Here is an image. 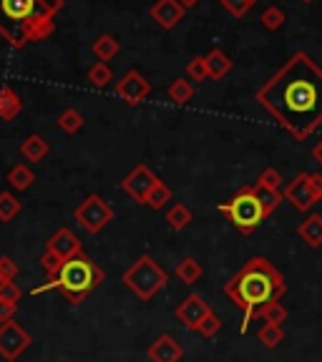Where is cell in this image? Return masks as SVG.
I'll return each mask as SVG.
<instances>
[{
  "label": "cell",
  "instance_id": "1",
  "mask_svg": "<svg viewBox=\"0 0 322 362\" xmlns=\"http://www.w3.org/2000/svg\"><path fill=\"white\" fill-rule=\"evenodd\" d=\"M257 103L294 141H305L322 126V68L310 53L294 51L277 74L257 88Z\"/></svg>",
  "mask_w": 322,
  "mask_h": 362
},
{
  "label": "cell",
  "instance_id": "2",
  "mask_svg": "<svg viewBox=\"0 0 322 362\" xmlns=\"http://www.w3.org/2000/svg\"><path fill=\"white\" fill-rule=\"evenodd\" d=\"M287 292L282 272L265 257H252L232 279L224 282V294L234 307L244 312L242 332L249 329V322L255 320V310H260L267 302L282 300Z\"/></svg>",
  "mask_w": 322,
  "mask_h": 362
},
{
  "label": "cell",
  "instance_id": "3",
  "mask_svg": "<svg viewBox=\"0 0 322 362\" xmlns=\"http://www.w3.org/2000/svg\"><path fill=\"white\" fill-rule=\"evenodd\" d=\"M63 0H0V35L21 51L56 30Z\"/></svg>",
  "mask_w": 322,
  "mask_h": 362
},
{
  "label": "cell",
  "instance_id": "4",
  "mask_svg": "<svg viewBox=\"0 0 322 362\" xmlns=\"http://www.w3.org/2000/svg\"><path fill=\"white\" fill-rule=\"evenodd\" d=\"M103 282V269L86 255L74 257L71 262L61 267L56 277L45 279V284L35 287L30 294H43L48 289H61V294L66 297L71 305H81L86 300V294H91L98 284Z\"/></svg>",
  "mask_w": 322,
  "mask_h": 362
},
{
  "label": "cell",
  "instance_id": "5",
  "mask_svg": "<svg viewBox=\"0 0 322 362\" xmlns=\"http://www.w3.org/2000/svg\"><path fill=\"white\" fill-rule=\"evenodd\" d=\"M121 282H124L126 289H131L142 302H151L154 297L166 287L169 274L161 269V264H159L151 255H142L124 272Z\"/></svg>",
  "mask_w": 322,
  "mask_h": 362
},
{
  "label": "cell",
  "instance_id": "6",
  "mask_svg": "<svg viewBox=\"0 0 322 362\" xmlns=\"http://www.w3.org/2000/svg\"><path fill=\"white\" fill-rule=\"evenodd\" d=\"M219 214H224L226 221H232L242 234H252L267 219V211L255 187H242L229 202L219 204Z\"/></svg>",
  "mask_w": 322,
  "mask_h": 362
},
{
  "label": "cell",
  "instance_id": "7",
  "mask_svg": "<svg viewBox=\"0 0 322 362\" xmlns=\"http://www.w3.org/2000/svg\"><path fill=\"white\" fill-rule=\"evenodd\" d=\"M284 202H289L297 211H310L322 199V174H300L284 187Z\"/></svg>",
  "mask_w": 322,
  "mask_h": 362
},
{
  "label": "cell",
  "instance_id": "8",
  "mask_svg": "<svg viewBox=\"0 0 322 362\" xmlns=\"http://www.w3.org/2000/svg\"><path fill=\"white\" fill-rule=\"evenodd\" d=\"M74 219L88 234H98L113 221V206L98 194H91L74 209Z\"/></svg>",
  "mask_w": 322,
  "mask_h": 362
},
{
  "label": "cell",
  "instance_id": "9",
  "mask_svg": "<svg viewBox=\"0 0 322 362\" xmlns=\"http://www.w3.org/2000/svg\"><path fill=\"white\" fill-rule=\"evenodd\" d=\"M159 181L161 179H159L146 164H136L134 169L124 176V181H121V192L134 199L136 204H149V197H151L154 187H156Z\"/></svg>",
  "mask_w": 322,
  "mask_h": 362
},
{
  "label": "cell",
  "instance_id": "10",
  "mask_svg": "<svg viewBox=\"0 0 322 362\" xmlns=\"http://www.w3.org/2000/svg\"><path fill=\"white\" fill-rule=\"evenodd\" d=\"M33 337H30L25 329L21 327L18 322H3L0 325V357L8 362L18 360L23 352L28 350Z\"/></svg>",
  "mask_w": 322,
  "mask_h": 362
},
{
  "label": "cell",
  "instance_id": "11",
  "mask_svg": "<svg viewBox=\"0 0 322 362\" xmlns=\"http://www.w3.org/2000/svg\"><path fill=\"white\" fill-rule=\"evenodd\" d=\"M212 312L214 310H212V305L204 300L202 294H189V297H184V300L179 302V307H176V320H179L187 329L197 332Z\"/></svg>",
  "mask_w": 322,
  "mask_h": 362
},
{
  "label": "cell",
  "instance_id": "12",
  "mask_svg": "<svg viewBox=\"0 0 322 362\" xmlns=\"http://www.w3.org/2000/svg\"><path fill=\"white\" fill-rule=\"evenodd\" d=\"M149 93H151V81L144 78L139 71H126L121 81H116V96L131 106H139Z\"/></svg>",
  "mask_w": 322,
  "mask_h": 362
},
{
  "label": "cell",
  "instance_id": "13",
  "mask_svg": "<svg viewBox=\"0 0 322 362\" xmlns=\"http://www.w3.org/2000/svg\"><path fill=\"white\" fill-rule=\"evenodd\" d=\"M45 252L56 255L61 262H71L74 257L84 255V247H81V239L76 237L68 226H61V229L45 242Z\"/></svg>",
  "mask_w": 322,
  "mask_h": 362
},
{
  "label": "cell",
  "instance_id": "14",
  "mask_svg": "<svg viewBox=\"0 0 322 362\" xmlns=\"http://www.w3.org/2000/svg\"><path fill=\"white\" fill-rule=\"evenodd\" d=\"M149 360L151 362H179L184 357V347L171 334H159L149 345Z\"/></svg>",
  "mask_w": 322,
  "mask_h": 362
},
{
  "label": "cell",
  "instance_id": "15",
  "mask_svg": "<svg viewBox=\"0 0 322 362\" xmlns=\"http://www.w3.org/2000/svg\"><path fill=\"white\" fill-rule=\"evenodd\" d=\"M184 8L179 6V0H156L151 6V18L161 25L164 30H171L176 28L184 18Z\"/></svg>",
  "mask_w": 322,
  "mask_h": 362
},
{
  "label": "cell",
  "instance_id": "16",
  "mask_svg": "<svg viewBox=\"0 0 322 362\" xmlns=\"http://www.w3.org/2000/svg\"><path fill=\"white\" fill-rule=\"evenodd\" d=\"M18 151H21V156L25 158V161H30V164H38V161H43V158H45V153L51 151V146H48V141H45L40 134H30L21 141Z\"/></svg>",
  "mask_w": 322,
  "mask_h": 362
},
{
  "label": "cell",
  "instance_id": "17",
  "mask_svg": "<svg viewBox=\"0 0 322 362\" xmlns=\"http://www.w3.org/2000/svg\"><path fill=\"white\" fill-rule=\"evenodd\" d=\"M297 237L312 249L322 247V214H310L307 219H302L297 226Z\"/></svg>",
  "mask_w": 322,
  "mask_h": 362
},
{
  "label": "cell",
  "instance_id": "18",
  "mask_svg": "<svg viewBox=\"0 0 322 362\" xmlns=\"http://www.w3.org/2000/svg\"><path fill=\"white\" fill-rule=\"evenodd\" d=\"M23 111V101L11 86H0V119L13 121Z\"/></svg>",
  "mask_w": 322,
  "mask_h": 362
},
{
  "label": "cell",
  "instance_id": "19",
  "mask_svg": "<svg viewBox=\"0 0 322 362\" xmlns=\"http://www.w3.org/2000/svg\"><path fill=\"white\" fill-rule=\"evenodd\" d=\"M207 68H209V78H214V81H219V78H224L229 71H232V58L226 56L222 48H212L209 53H207Z\"/></svg>",
  "mask_w": 322,
  "mask_h": 362
},
{
  "label": "cell",
  "instance_id": "20",
  "mask_svg": "<svg viewBox=\"0 0 322 362\" xmlns=\"http://www.w3.org/2000/svg\"><path fill=\"white\" fill-rule=\"evenodd\" d=\"M91 51H93V56H96L101 63H108V61H113V58L119 56L121 43L116 38H113L111 33H103V35H98V38L93 40Z\"/></svg>",
  "mask_w": 322,
  "mask_h": 362
},
{
  "label": "cell",
  "instance_id": "21",
  "mask_svg": "<svg viewBox=\"0 0 322 362\" xmlns=\"http://www.w3.org/2000/svg\"><path fill=\"white\" fill-rule=\"evenodd\" d=\"M166 96H169V101L176 103V106H187V103H192V98H194L192 81H189V78L171 81V86L166 88Z\"/></svg>",
  "mask_w": 322,
  "mask_h": 362
},
{
  "label": "cell",
  "instance_id": "22",
  "mask_svg": "<svg viewBox=\"0 0 322 362\" xmlns=\"http://www.w3.org/2000/svg\"><path fill=\"white\" fill-rule=\"evenodd\" d=\"M194 214L189 209L187 204H174L169 211H166V226H169L171 232H181V229H187L192 224Z\"/></svg>",
  "mask_w": 322,
  "mask_h": 362
},
{
  "label": "cell",
  "instance_id": "23",
  "mask_svg": "<svg viewBox=\"0 0 322 362\" xmlns=\"http://www.w3.org/2000/svg\"><path fill=\"white\" fill-rule=\"evenodd\" d=\"M255 320H265L267 325H282L287 320V307L282 302H267L260 310H255Z\"/></svg>",
  "mask_w": 322,
  "mask_h": 362
},
{
  "label": "cell",
  "instance_id": "24",
  "mask_svg": "<svg viewBox=\"0 0 322 362\" xmlns=\"http://www.w3.org/2000/svg\"><path fill=\"white\" fill-rule=\"evenodd\" d=\"M204 274V267L202 262H197L194 257H187V259H181L179 267H176V277H179L181 284H194L199 282Z\"/></svg>",
  "mask_w": 322,
  "mask_h": 362
},
{
  "label": "cell",
  "instance_id": "25",
  "mask_svg": "<svg viewBox=\"0 0 322 362\" xmlns=\"http://www.w3.org/2000/svg\"><path fill=\"white\" fill-rule=\"evenodd\" d=\"M8 181H11V187L16 189V192H25V189L33 187L35 174L30 171L28 164H16L8 171Z\"/></svg>",
  "mask_w": 322,
  "mask_h": 362
},
{
  "label": "cell",
  "instance_id": "26",
  "mask_svg": "<svg viewBox=\"0 0 322 362\" xmlns=\"http://www.w3.org/2000/svg\"><path fill=\"white\" fill-rule=\"evenodd\" d=\"M84 124H86L84 113L76 111V108H66V111H61V116H58V129L68 136L79 134V131L84 129Z\"/></svg>",
  "mask_w": 322,
  "mask_h": 362
},
{
  "label": "cell",
  "instance_id": "27",
  "mask_svg": "<svg viewBox=\"0 0 322 362\" xmlns=\"http://www.w3.org/2000/svg\"><path fill=\"white\" fill-rule=\"evenodd\" d=\"M255 192H257V197H260L262 206H265L267 216L275 214L280 204L284 202V194L280 192V189H270V187H262V184H255Z\"/></svg>",
  "mask_w": 322,
  "mask_h": 362
},
{
  "label": "cell",
  "instance_id": "28",
  "mask_svg": "<svg viewBox=\"0 0 322 362\" xmlns=\"http://www.w3.org/2000/svg\"><path fill=\"white\" fill-rule=\"evenodd\" d=\"M86 78H88L91 86H96V88H106V86H111L113 81V71L108 63H93V66L88 68V74H86Z\"/></svg>",
  "mask_w": 322,
  "mask_h": 362
},
{
  "label": "cell",
  "instance_id": "29",
  "mask_svg": "<svg viewBox=\"0 0 322 362\" xmlns=\"http://www.w3.org/2000/svg\"><path fill=\"white\" fill-rule=\"evenodd\" d=\"M21 209H23V204L16 194L0 192V221H6V224L8 221H13L18 214H21Z\"/></svg>",
  "mask_w": 322,
  "mask_h": 362
},
{
  "label": "cell",
  "instance_id": "30",
  "mask_svg": "<svg viewBox=\"0 0 322 362\" xmlns=\"http://www.w3.org/2000/svg\"><path fill=\"white\" fill-rule=\"evenodd\" d=\"M257 339H260L262 345L267 347V350H275V347L280 345L284 339V329H282V325H262L260 327V332H257Z\"/></svg>",
  "mask_w": 322,
  "mask_h": 362
},
{
  "label": "cell",
  "instance_id": "31",
  "mask_svg": "<svg viewBox=\"0 0 322 362\" xmlns=\"http://www.w3.org/2000/svg\"><path fill=\"white\" fill-rule=\"evenodd\" d=\"M284 21H287V16H284V11H282V8H277V6L267 8V11L262 13V25H265V30H272V33L282 28Z\"/></svg>",
  "mask_w": 322,
  "mask_h": 362
},
{
  "label": "cell",
  "instance_id": "32",
  "mask_svg": "<svg viewBox=\"0 0 322 362\" xmlns=\"http://www.w3.org/2000/svg\"><path fill=\"white\" fill-rule=\"evenodd\" d=\"M187 78L189 81H207L209 78V68H207V58L204 56H197L187 63Z\"/></svg>",
  "mask_w": 322,
  "mask_h": 362
},
{
  "label": "cell",
  "instance_id": "33",
  "mask_svg": "<svg viewBox=\"0 0 322 362\" xmlns=\"http://www.w3.org/2000/svg\"><path fill=\"white\" fill-rule=\"evenodd\" d=\"M171 197H174V194H171V189L166 187L164 181H159L156 187H154L151 197H149V206H151V209H164L166 204L171 202Z\"/></svg>",
  "mask_w": 322,
  "mask_h": 362
},
{
  "label": "cell",
  "instance_id": "34",
  "mask_svg": "<svg viewBox=\"0 0 322 362\" xmlns=\"http://www.w3.org/2000/svg\"><path fill=\"white\" fill-rule=\"evenodd\" d=\"M219 3L224 6V11L232 18H244L252 8H255L257 0H219Z\"/></svg>",
  "mask_w": 322,
  "mask_h": 362
},
{
  "label": "cell",
  "instance_id": "35",
  "mask_svg": "<svg viewBox=\"0 0 322 362\" xmlns=\"http://www.w3.org/2000/svg\"><path fill=\"white\" fill-rule=\"evenodd\" d=\"M63 264H66V262H61L56 255H51V252H43V257H40V267H43V272L48 274V279L56 277Z\"/></svg>",
  "mask_w": 322,
  "mask_h": 362
},
{
  "label": "cell",
  "instance_id": "36",
  "mask_svg": "<svg viewBox=\"0 0 322 362\" xmlns=\"http://www.w3.org/2000/svg\"><path fill=\"white\" fill-rule=\"evenodd\" d=\"M219 329H222V320L214 315V312H212V315L202 322V327H199L197 332L202 334V337L209 339V337H214V334H219Z\"/></svg>",
  "mask_w": 322,
  "mask_h": 362
},
{
  "label": "cell",
  "instance_id": "37",
  "mask_svg": "<svg viewBox=\"0 0 322 362\" xmlns=\"http://www.w3.org/2000/svg\"><path fill=\"white\" fill-rule=\"evenodd\" d=\"M257 184H262V187H270V189H280V187H282V174H280L277 169H265L260 174V179H257Z\"/></svg>",
  "mask_w": 322,
  "mask_h": 362
},
{
  "label": "cell",
  "instance_id": "38",
  "mask_svg": "<svg viewBox=\"0 0 322 362\" xmlns=\"http://www.w3.org/2000/svg\"><path fill=\"white\" fill-rule=\"evenodd\" d=\"M18 272H21V267H18L11 257H0V274H3L6 282H16Z\"/></svg>",
  "mask_w": 322,
  "mask_h": 362
},
{
  "label": "cell",
  "instance_id": "39",
  "mask_svg": "<svg viewBox=\"0 0 322 362\" xmlns=\"http://www.w3.org/2000/svg\"><path fill=\"white\" fill-rule=\"evenodd\" d=\"M21 297H23V289L18 287L16 282H3V284H0V300L21 302Z\"/></svg>",
  "mask_w": 322,
  "mask_h": 362
},
{
  "label": "cell",
  "instance_id": "40",
  "mask_svg": "<svg viewBox=\"0 0 322 362\" xmlns=\"http://www.w3.org/2000/svg\"><path fill=\"white\" fill-rule=\"evenodd\" d=\"M16 312H18V302H6V300H0V322H11Z\"/></svg>",
  "mask_w": 322,
  "mask_h": 362
},
{
  "label": "cell",
  "instance_id": "41",
  "mask_svg": "<svg viewBox=\"0 0 322 362\" xmlns=\"http://www.w3.org/2000/svg\"><path fill=\"white\" fill-rule=\"evenodd\" d=\"M312 161H317V164L322 166V139L312 146Z\"/></svg>",
  "mask_w": 322,
  "mask_h": 362
},
{
  "label": "cell",
  "instance_id": "42",
  "mask_svg": "<svg viewBox=\"0 0 322 362\" xmlns=\"http://www.w3.org/2000/svg\"><path fill=\"white\" fill-rule=\"evenodd\" d=\"M179 6L184 8V11H192V8L199 6V0H179Z\"/></svg>",
  "mask_w": 322,
  "mask_h": 362
},
{
  "label": "cell",
  "instance_id": "43",
  "mask_svg": "<svg viewBox=\"0 0 322 362\" xmlns=\"http://www.w3.org/2000/svg\"><path fill=\"white\" fill-rule=\"evenodd\" d=\"M3 282H6V279H3V274H0V284H3Z\"/></svg>",
  "mask_w": 322,
  "mask_h": 362
},
{
  "label": "cell",
  "instance_id": "44",
  "mask_svg": "<svg viewBox=\"0 0 322 362\" xmlns=\"http://www.w3.org/2000/svg\"><path fill=\"white\" fill-rule=\"evenodd\" d=\"M302 3H312V0H302Z\"/></svg>",
  "mask_w": 322,
  "mask_h": 362
}]
</instances>
